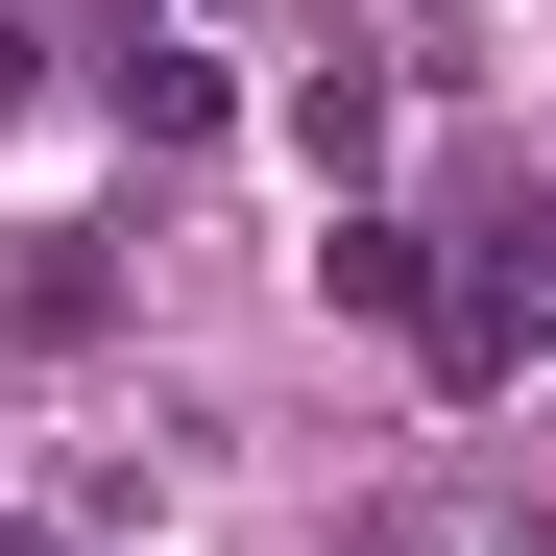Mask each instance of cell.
<instances>
[{
	"label": "cell",
	"mask_w": 556,
	"mask_h": 556,
	"mask_svg": "<svg viewBox=\"0 0 556 556\" xmlns=\"http://www.w3.org/2000/svg\"><path fill=\"white\" fill-rule=\"evenodd\" d=\"M315 315H435V242H412V218H339V242H315Z\"/></svg>",
	"instance_id": "1"
},
{
	"label": "cell",
	"mask_w": 556,
	"mask_h": 556,
	"mask_svg": "<svg viewBox=\"0 0 556 556\" xmlns=\"http://www.w3.org/2000/svg\"><path fill=\"white\" fill-rule=\"evenodd\" d=\"M0 556H49V532H0Z\"/></svg>",
	"instance_id": "3"
},
{
	"label": "cell",
	"mask_w": 556,
	"mask_h": 556,
	"mask_svg": "<svg viewBox=\"0 0 556 556\" xmlns=\"http://www.w3.org/2000/svg\"><path fill=\"white\" fill-rule=\"evenodd\" d=\"M363 556H435V532H363Z\"/></svg>",
	"instance_id": "2"
}]
</instances>
